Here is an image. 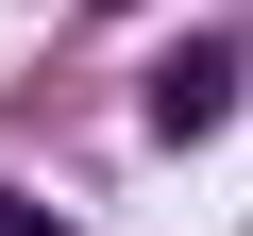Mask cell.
Returning <instances> with one entry per match:
<instances>
[{"label":"cell","instance_id":"6da1fadb","mask_svg":"<svg viewBox=\"0 0 253 236\" xmlns=\"http://www.w3.org/2000/svg\"><path fill=\"white\" fill-rule=\"evenodd\" d=\"M219 118H236V34H186V51L152 68V135L186 152V135H219Z\"/></svg>","mask_w":253,"mask_h":236},{"label":"cell","instance_id":"7a4b0ae2","mask_svg":"<svg viewBox=\"0 0 253 236\" xmlns=\"http://www.w3.org/2000/svg\"><path fill=\"white\" fill-rule=\"evenodd\" d=\"M0 236H68V219H51V202H34V186H0Z\"/></svg>","mask_w":253,"mask_h":236}]
</instances>
